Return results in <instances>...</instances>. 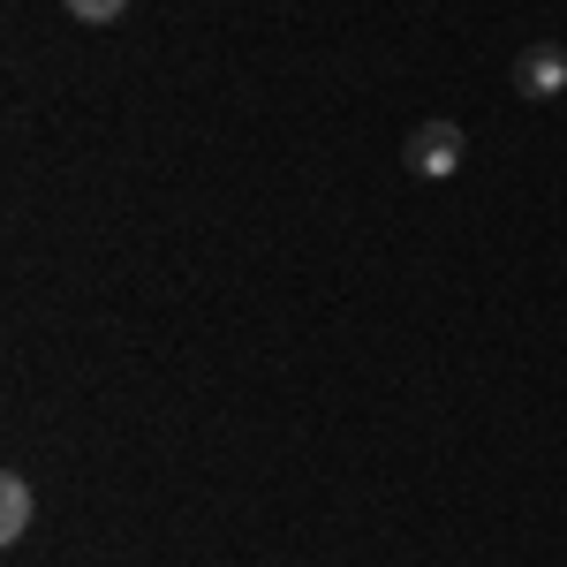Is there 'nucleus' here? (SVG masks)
<instances>
[{
    "instance_id": "f257e3e1",
    "label": "nucleus",
    "mask_w": 567,
    "mask_h": 567,
    "mask_svg": "<svg viewBox=\"0 0 567 567\" xmlns=\"http://www.w3.org/2000/svg\"><path fill=\"white\" fill-rule=\"evenodd\" d=\"M401 167H409L416 182H454L462 167H470V136H462V122H446V114L416 122V130L401 136Z\"/></svg>"
},
{
    "instance_id": "f03ea898",
    "label": "nucleus",
    "mask_w": 567,
    "mask_h": 567,
    "mask_svg": "<svg viewBox=\"0 0 567 567\" xmlns=\"http://www.w3.org/2000/svg\"><path fill=\"white\" fill-rule=\"evenodd\" d=\"M515 91H523V99H560L567 91V45H553V39L523 45V53H515Z\"/></svg>"
},
{
    "instance_id": "7ed1b4c3",
    "label": "nucleus",
    "mask_w": 567,
    "mask_h": 567,
    "mask_svg": "<svg viewBox=\"0 0 567 567\" xmlns=\"http://www.w3.org/2000/svg\"><path fill=\"white\" fill-rule=\"evenodd\" d=\"M31 523H39V492H31L23 470H8V477H0V545H23Z\"/></svg>"
},
{
    "instance_id": "20e7f679",
    "label": "nucleus",
    "mask_w": 567,
    "mask_h": 567,
    "mask_svg": "<svg viewBox=\"0 0 567 567\" xmlns=\"http://www.w3.org/2000/svg\"><path fill=\"white\" fill-rule=\"evenodd\" d=\"M122 8H130V0H69V16H76V23H114Z\"/></svg>"
}]
</instances>
